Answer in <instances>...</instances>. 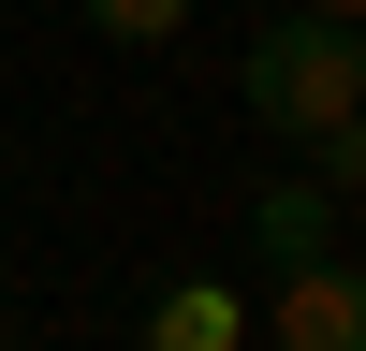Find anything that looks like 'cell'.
Segmentation results:
<instances>
[{
	"instance_id": "1",
	"label": "cell",
	"mask_w": 366,
	"mask_h": 351,
	"mask_svg": "<svg viewBox=\"0 0 366 351\" xmlns=\"http://www.w3.org/2000/svg\"><path fill=\"white\" fill-rule=\"evenodd\" d=\"M234 103H249L279 146L352 132V117H366V29L352 15H264L249 58H234Z\"/></svg>"
},
{
	"instance_id": "2",
	"label": "cell",
	"mask_w": 366,
	"mask_h": 351,
	"mask_svg": "<svg viewBox=\"0 0 366 351\" xmlns=\"http://www.w3.org/2000/svg\"><path fill=\"white\" fill-rule=\"evenodd\" d=\"M279 351H366V278H352V249H322V263L279 278Z\"/></svg>"
},
{
	"instance_id": "3",
	"label": "cell",
	"mask_w": 366,
	"mask_h": 351,
	"mask_svg": "<svg viewBox=\"0 0 366 351\" xmlns=\"http://www.w3.org/2000/svg\"><path fill=\"white\" fill-rule=\"evenodd\" d=\"M249 249H264V278L322 263V249H337V190H322V176H279V190L249 205Z\"/></svg>"
},
{
	"instance_id": "4",
	"label": "cell",
	"mask_w": 366,
	"mask_h": 351,
	"mask_svg": "<svg viewBox=\"0 0 366 351\" xmlns=\"http://www.w3.org/2000/svg\"><path fill=\"white\" fill-rule=\"evenodd\" d=\"M147 351H249V307H234L220 278H176L162 307H147Z\"/></svg>"
},
{
	"instance_id": "5",
	"label": "cell",
	"mask_w": 366,
	"mask_h": 351,
	"mask_svg": "<svg viewBox=\"0 0 366 351\" xmlns=\"http://www.w3.org/2000/svg\"><path fill=\"white\" fill-rule=\"evenodd\" d=\"M88 29H103V44H176L191 0H88Z\"/></svg>"
},
{
	"instance_id": "6",
	"label": "cell",
	"mask_w": 366,
	"mask_h": 351,
	"mask_svg": "<svg viewBox=\"0 0 366 351\" xmlns=\"http://www.w3.org/2000/svg\"><path fill=\"white\" fill-rule=\"evenodd\" d=\"M293 15H366V0H293Z\"/></svg>"
}]
</instances>
